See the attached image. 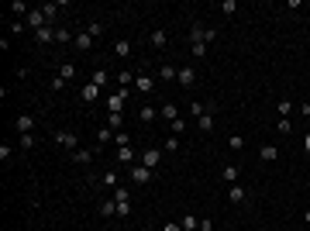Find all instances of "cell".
Here are the masks:
<instances>
[{
  "mask_svg": "<svg viewBox=\"0 0 310 231\" xmlns=\"http://www.w3.org/2000/svg\"><path fill=\"white\" fill-rule=\"evenodd\" d=\"M128 179H131L135 186H148V183L155 179V169H148V166H141V162H138V166H131V169H128Z\"/></svg>",
  "mask_w": 310,
  "mask_h": 231,
  "instance_id": "cell-1",
  "label": "cell"
},
{
  "mask_svg": "<svg viewBox=\"0 0 310 231\" xmlns=\"http://www.w3.org/2000/svg\"><path fill=\"white\" fill-rule=\"evenodd\" d=\"M128 97H131V90H118V93H110V97H107V110H110V114H124Z\"/></svg>",
  "mask_w": 310,
  "mask_h": 231,
  "instance_id": "cell-2",
  "label": "cell"
},
{
  "mask_svg": "<svg viewBox=\"0 0 310 231\" xmlns=\"http://www.w3.org/2000/svg\"><path fill=\"white\" fill-rule=\"evenodd\" d=\"M176 80H179V87H183V90H193V87H197V69H193V66H179Z\"/></svg>",
  "mask_w": 310,
  "mask_h": 231,
  "instance_id": "cell-3",
  "label": "cell"
},
{
  "mask_svg": "<svg viewBox=\"0 0 310 231\" xmlns=\"http://www.w3.org/2000/svg\"><path fill=\"white\" fill-rule=\"evenodd\" d=\"M138 162H141V166H148V169H159V162H162V148H145Z\"/></svg>",
  "mask_w": 310,
  "mask_h": 231,
  "instance_id": "cell-4",
  "label": "cell"
},
{
  "mask_svg": "<svg viewBox=\"0 0 310 231\" xmlns=\"http://www.w3.org/2000/svg\"><path fill=\"white\" fill-rule=\"evenodd\" d=\"M55 142H59L62 148H69V152L80 148V135H76V131H55Z\"/></svg>",
  "mask_w": 310,
  "mask_h": 231,
  "instance_id": "cell-5",
  "label": "cell"
},
{
  "mask_svg": "<svg viewBox=\"0 0 310 231\" xmlns=\"http://www.w3.org/2000/svg\"><path fill=\"white\" fill-rule=\"evenodd\" d=\"M24 24H28V28H31V31H42V28H45V24H49V18H45V14H42V7H34V11H31V14H28V18H24Z\"/></svg>",
  "mask_w": 310,
  "mask_h": 231,
  "instance_id": "cell-6",
  "label": "cell"
},
{
  "mask_svg": "<svg viewBox=\"0 0 310 231\" xmlns=\"http://www.w3.org/2000/svg\"><path fill=\"white\" fill-rule=\"evenodd\" d=\"M148 45H152V49H166V45H169V31H166V28H155V31L148 35Z\"/></svg>",
  "mask_w": 310,
  "mask_h": 231,
  "instance_id": "cell-7",
  "label": "cell"
},
{
  "mask_svg": "<svg viewBox=\"0 0 310 231\" xmlns=\"http://www.w3.org/2000/svg\"><path fill=\"white\" fill-rule=\"evenodd\" d=\"M93 159H97V152H90V148H76L72 152V162L76 166H93Z\"/></svg>",
  "mask_w": 310,
  "mask_h": 231,
  "instance_id": "cell-8",
  "label": "cell"
},
{
  "mask_svg": "<svg viewBox=\"0 0 310 231\" xmlns=\"http://www.w3.org/2000/svg\"><path fill=\"white\" fill-rule=\"evenodd\" d=\"M135 90H138V93H152V90H155V80H152L148 72H138V76H135Z\"/></svg>",
  "mask_w": 310,
  "mask_h": 231,
  "instance_id": "cell-9",
  "label": "cell"
},
{
  "mask_svg": "<svg viewBox=\"0 0 310 231\" xmlns=\"http://www.w3.org/2000/svg\"><path fill=\"white\" fill-rule=\"evenodd\" d=\"M14 128H17V135H31L34 118H31V114H17V118H14Z\"/></svg>",
  "mask_w": 310,
  "mask_h": 231,
  "instance_id": "cell-10",
  "label": "cell"
},
{
  "mask_svg": "<svg viewBox=\"0 0 310 231\" xmlns=\"http://www.w3.org/2000/svg\"><path fill=\"white\" fill-rule=\"evenodd\" d=\"M55 28H59V24H45L42 31H34V42H38V45H49V42H55Z\"/></svg>",
  "mask_w": 310,
  "mask_h": 231,
  "instance_id": "cell-11",
  "label": "cell"
},
{
  "mask_svg": "<svg viewBox=\"0 0 310 231\" xmlns=\"http://www.w3.org/2000/svg\"><path fill=\"white\" fill-rule=\"evenodd\" d=\"M131 52H135V45L128 42V38H118V42H114V55L118 59H131Z\"/></svg>",
  "mask_w": 310,
  "mask_h": 231,
  "instance_id": "cell-12",
  "label": "cell"
},
{
  "mask_svg": "<svg viewBox=\"0 0 310 231\" xmlns=\"http://www.w3.org/2000/svg\"><path fill=\"white\" fill-rule=\"evenodd\" d=\"M97 97H100V87H97V83H83V87H80V100H83V104H93Z\"/></svg>",
  "mask_w": 310,
  "mask_h": 231,
  "instance_id": "cell-13",
  "label": "cell"
},
{
  "mask_svg": "<svg viewBox=\"0 0 310 231\" xmlns=\"http://www.w3.org/2000/svg\"><path fill=\"white\" fill-rule=\"evenodd\" d=\"M227 200H231V204H245V200H248V190L238 186V183H235V186H227Z\"/></svg>",
  "mask_w": 310,
  "mask_h": 231,
  "instance_id": "cell-14",
  "label": "cell"
},
{
  "mask_svg": "<svg viewBox=\"0 0 310 231\" xmlns=\"http://www.w3.org/2000/svg\"><path fill=\"white\" fill-rule=\"evenodd\" d=\"M159 118H162V121H169V124H172V121H179V107H176V104H162V107H159Z\"/></svg>",
  "mask_w": 310,
  "mask_h": 231,
  "instance_id": "cell-15",
  "label": "cell"
},
{
  "mask_svg": "<svg viewBox=\"0 0 310 231\" xmlns=\"http://www.w3.org/2000/svg\"><path fill=\"white\" fill-rule=\"evenodd\" d=\"M7 14H14V18H28L31 7L24 4V0H11V4H7Z\"/></svg>",
  "mask_w": 310,
  "mask_h": 231,
  "instance_id": "cell-16",
  "label": "cell"
},
{
  "mask_svg": "<svg viewBox=\"0 0 310 231\" xmlns=\"http://www.w3.org/2000/svg\"><path fill=\"white\" fill-rule=\"evenodd\" d=\"M118 179H121V176H118V169H107V173L100 176V186H107V190H118V186H121Z\"/></svg>",
  "mask_w": 310,
  "mask_h": 231,
  "instance_id": "cell-17",
  "label": "cell"
},
{
  "mask_svg": "<svg viewBox=\"0 0 310 231\" xmlns=\"http://www.w3.org/2000/svg\"><path fill=\"white\" fill-rule=\"evenodd\" d=\"M179 228H183V231H200V217H197V214H183V217H179Z\"/></svg>",
  "mask_w": 310,
  "mask_h": 231,
  "instance_id": "cell-18",
  "label": "cell"
},
{
  "mask_svg": "<svg viewBox=\"0 0 310 231\" xmlns=\"http://www.w3.org/2000/svg\"><path fill=\"white\" fill-rule=\"evenodd\" d=\"M258 159H262V162H276V159H279V148H276V145H262V148H258Z\"/></svg>",
  "mask_w": 310,
  "mask_h": 231,
  "instance_id": "cell-19",
  "label": "cell"
},
{
  "mask_svg": "<svg viewBox=\"0 0 310 231\" xmlns=\"http://www.w3.org/2000/svg\"><path fill=\"white\" fill-rule=\"evenodd\" d=\"M97 214H100V217H114V214H118V200H114V197H110V200H100Z\"/></svg>",
  "mask_w": 310,
  "mask_h": 231,
  "instance_id": "cell-20",
  "label": "cell"
},
{
  "mask_svg": "<svg viewBox=\"0 0 310 231\" xmlns=\"http://www.w3.org/2000/svg\"><path fill=\"white\" fill-rule=\"evenodd\" d=\"M72 45H76V52H90V49H93V38H90L86 31H80V35H76V42H72Z\"/></svg>",
  "mask_w": 310,
  "mask_h": 231,
  "instance_id": "cell-21",
  "label": "cell"
},
{
  "mask_svg": "<svg viewBox=\"0 0 310 231\" xmlns=\"http://www.w3.org/2000/svg\"><path fill=\"white\" fill-rule=\"evenodd\" d=\"M55 42H59V45H69V42H76V35H72L66 24H59V28H55Z\"/></svg>",
  "mask_w": 310,
  "mask_h": 231,
  "instance_id": "cell-22",
  "label": "cell"
},
{
  "mask_svg": "<svg viewBox=\"0 0 310 231\" xmlns=\"http://www.w3.org/2000/svg\"><path fill=\"white\" fill-rule=\"evenodd\" d=\"M221 176H224V183H227V186H235V183H238V176H241V169H238V166H224V169H221Z\"/></svg>",
  "mask_w": 310,
  "mask_h": 231,
  "instance_id": "cell-23",
  "label": "cell"
},
{
  "mask_svg": "<svg viewBox=\"0 0 310 231\" xmlns=\"http://www.w3.org/2000/svg\"><path fill=\"white\" fill-rule=\"evenodd\" d=\"M118 159H121L128 169H131V166H138V162H135L138 156H135V148H131V145H128V148H118Z\"/></svg>",
  "mask_w": 310,
  "mask_h": 231,
  "instance_id": "cell-24",
  "label": "cell"
},
{
  "mask_svg": "<svg viewBox=\"0 0 310 231\" xmlns=\"http://www.w3.org/2000/svg\"><path fill=\"white\" fill-rule=\"evenodd\" d=\"M176 72H179L176 66H159V83H172V80H176Z\"/></svg>",
  "mask_w": 310,
  "mask_h": 231,
  "instance_id": "cell-25",
  "label": "cell"
},
{
  "mask_svg": "<svg viewBox=\"0 0 310 231\" xmlns=\"http://www.w3.org/2000/svg\"><path fill=\"white\" fill-rule=\"evenodd\" d=\"M107 128L110 131H124V114H107Z\"/></svg>",
  "mask_w": 310,
  "mask_h": 231,
  "instance_id": "cell-26",
  "label": "cell"
},
{
  "mask_svg": "<svg viewBox=\"0 0 310 231\" xmlns=\"http://www.w3.org/2000/svg\"><path fill=\"white\" fill-rule=\"evenodd\" d=\"M138 118H141L145 124H148V121H155V118H159V107H152V104H145V107L138 110Z\"/></svg>",
  "mask_w": 310,
  "mask_h": 231,
  "instance_id": "cell-27",
  "label": "cell"
},
{
  "mask_svg": "<svg viewBox=\"0 0 310 231\" xmlns=\"http://www.w3.org/2000/svg\"><path fill=\"white\" fill-rule=\"evenodd\" d=\"M189 114H193V118H204V114H214V110H210V104L193 100V104H189Z\"/></svg>",
  "mask_w": 310,
  "mask_h": 231,
  "instance_id": "cell-28",
  "label": "cell"
},
{
  "mask_svg": "<svg viewBox=\"0 0 310 231\" xmlns=\"http://www.w3.org/2000/svg\"><path fill=\"white\" fill-rule=\"evenodd\" d=\"M107 80H110L107 69H93V76H90V83H97V87H107Z\"/></svg>",
  "mask_w": 310,
  "mask_h": 231,
  "instance_id": "cell-29",
  "label": "cell"
},
{
  "mask_svg": "<svg viewBox=\"0 0 310 231\" xmlns=\"http://www.w3.org/2000/svg\"><path fill=\"white\" fill-rule=\"evenodd\" d=\"M118 80H121V90H131V87H135V72H131V69H121Z\"/></svg>",
  "mask_w": 310,
  "mask_h": 231,
  "instance_id": "cell-30",
  "label": "cell"
},
{
  "mask_svg": "<svg viewBox=\"0 0 310 231\" xmlns=\"http://www.w3.org/2000/svg\"><path fill=\"white\" fill-rule=\"evenodd\" d=\"M59 76H62V80L69 83L72 76H76V62H62V66H59Z\"/></svg>",
  "mask_w": 310,
  "mask_h": 231,
  "instance_id": "cell-31",
  "label": "cell"
},
{
  "mask_svg": "<svg viewBox=\"0 0 310 231\" xmlns=\"http://www.w3.org/2000/svg\"><path fill=\"white\" fill-rule=\"evenodd\" d=\"M114 145H118V148H128V145H131V135H128V131H114Z\"/></svg>",
  "mask_w": 310,
  "mask_h": 231,
  "instance_id": "cell-32",
  "label": "cell"
},
{
  "mask_svg": "<svg viewBox=\"0 0 310 231\" xmlns=\"http://www.w3.org/2000/svg\"><path fill=\"white\" fill-rule=\"evenodd\" d=\"M221 11H224L227 18H235V14H238V0H221Z\"/></svg>",
  "mask_w": 310,
  "mask_h": 231,
  "instance_id": "cell-33",
  "label": "cell"
},
{
  "mask_svg": "<svg viewBox=\"0 0 310 231\" xmlns=\"http://www.w3.org/2000/svg\"><path fill=\"white\" fill-rule=\"evenodd\" d=\"M276 110H279V118H290V114H293V100H286V97H283V100L276 104Z\"/></svg>",
  "mask_w": 310,
  "mask_h": 231,
  "instance_id": "cell-34",
  "label": "cell"
},
{
  "mask_svg": "<svg viewBox=\"0 0 310 231\" xmlns=\"http://www.w3.org/2000/svg\"><path fill=\"white\" fill-rule=\"evenodd\" d=\"M97 142H100V145H110V142H114V131H110V128L103 124V128L97 131Z\"/></svg>",
  "mask_w": 310,
  "mask_h": 231,
  "instance_id": "cell-35",
  "label": "cell"
},
{
  "mask_svg": "<svg viewBox=\"0 0 310 231\" xmlns=\"http://www.w3.org/2000/svg\"><path fill=\"white\" fill-rule=\"evenodd\" d=\"M200 131H214V114H204V118H197Z\"/></svg>",
  "mask_w": 310,
  "mask_h": 231,
  "instance_id": "cell-36",
  "label": "cell"
},
{
  "mask_svg": "<svg viewBox=\"0 0 310 231\" xmlns=\"http://www.w3.org/2000/svg\"><path fill=\"white\" fill-rule=\"evenodd\" d=\"M114 200H118V204L131 200V190H128V186H118V190H114Z\"/></svg>",
  "mask_w": 310,
  "mask_h": 231,
  "instance_id": "cell-37",
  "label": "cell"
},
{
  "mask_svg": "<svg viewBox=\"0 0 310 231\" xmlns=\"http://www.w3.org/2000/svg\"><path fill=\"white\" fill-rule=\"evenodd\" d=\"M86 35H90V38H100V35H103V24H100V21H90V24H86Z\"/></svg>",
  "mask_w": 310,
  "mask_h": 231,
  "instance_id": "cell-38",
  "label": "cell"
},
{
  "mask_svg": "<svg viewBox=\"0 0 310 231\" xmlns=\"http://www.w3.org/2000/svg\"><path fill=\"white\" fill-rule=\"evenodd\" d=\"M276 131H279V135H290V131H293V121H290V118H279V121H276Z\"/></svg>",
  "mask_w": 310,
  "mask_h": 231,
  "instance_id": "cell-39",
  "label": "cell"
},
{
  "mask_svg": "<svg viewBox=\"0 0 310 231\" xmlns=\"http://www.w3.org/2000/svg\"><path fill=\"white\" fill-rule=\"evenodd\" d=\"M189 52L197 55V59H207V45H204V42H193V45H189Z\"/></svg>",
  "mask_w": 310,
  "mask_h": 231,
  "instance_id": "cell-40",
  "label": "cell"
},
{
  "mask_svg": "<svg viewBox=\"0 0 310 231\" xmlns=\"http://www.w3.org/2000/svg\"><path fill=\"white\" fill-rule=\"evenodd\" d=\"M17 142H21V148H34V135H17Z\"/></svg>",
  "mask_w": 310,
  "mask_h": 231,
  "instance_id": "cell-41",
  "label": "cell"
},
{
  "mask_svg": "<svg viewBox=\"0 0 310 231\" xmlns=\"http://www.w3.org/2000/svg\"><path fill=\"white\" fill-rule=\"evenodd\" d=\"M162 148H166V152H176V148H179V138H176V135H169V138H166V145H162Z\"/></svg>",
  "mask_w": 310,
  "mask_h": 231,
  "instance_id": "cell-42",
  "label": "cell"
},
{
  "mask_svg": "<svg viewBox=\"0 0 310 231\" xmlns=\"http://www.w3.org/2000/svg\"><path fill=\"white\" fill-rule=\"evenodd\" d=\"M118 217H131V200H124V204H118Z\"/></svg>",
  "mask_w": 310,
  "mask_h": 231,
  "instance_id": "cell-43",
  "label": "cell"
},
{
  "mask_svg": "<svg viewBox=\"0 0 310 231\" xmlns=\"http://www.w3.org/2000/svg\"><path fill=\"white\" fill-rule=\"evenodd\" d=\"M227 145H231V148H245V138H241V135H231Z\"/></svg>",
  "mask_w": 310,
  "mask_h": 231,
  "instance_id": "cell-44",
  "label": "cell"
},
{
  "mask_svg": "<svg viewBox=\"0 0 310 231\" xmlns=\"http://www.w3.org/2000/svg\"><path fill=\"white\" fill-rule=\"evenodd\" d=\"M0 162H11V145H7V142L0 145Z\"/></svg>",
  "mask_w": 310,
  "mask_h": 231,
  "instance_id": "cell-45",
  "label": "cell"
},
{
  "mask_svg": "<svg viewBox=\"0 0 310 231\" xmlns=\"http://www.w3.org/2000/svg\"><path fill=\"white\" fill-rule=\"evenodd\" d=\"M183 131H186V121H172V135H176V138H179V135H183Z\"/></svg>",
  "mask_w": 310,
  "mask_h": 231,
  "instance_id": "cell-46",
  "label": "cell"
},
{
  "mask_svg": "<svg viewBox=\"0 0 310 231\" xmlns=\"http://www.w3.org/2000/svg\"><path fill=\"white\" fill-rule=\"evenodd\" d=\"M49 87H52V90H66V80H62V76H55V80H52Z\"/></svg>",
  "mask_w": 310,
  "mask_h": 231,
  "instance_id": "cell-47",
  "label": "cell"
},
{
  "mask_svg": "<svg viewBox=\"0 0 310 231\" xmlns=\"http://www.w3.org/2000/svg\"><path fill=\"white\" fill-rule=\"evenodd\" d=\"M200 231H214V221L210 217H200Z\"/></svg>",
  "mask_w": 310,
  "mask_h": 231,
  "instance_id": "cell-48",
  "label": "cell"
},
{
  "mask_svg": "<svg viewBox=\"0 0 310 231\" xmlns=\"http://www.w3.org/2000/svg\"><path fill=\"white\" fill-rule=\"evenodd\" d=\"M303 152H307V156H310V131L303 135Z\"/></svg>",
  "mask_w": 310,
  "mask_h": 231,
  "instance_id": "cell-49",
  "label": "cell"
},
{
  "mask_svg": "<svg viewBox=\"0 0 310 231\" xmlns=\"http://www.w3.org/2000/svg\"><path fill=\"white\" fill-rule=\"evenodd\" d=\"M303 221H307V224H310V211H307V214H303Z\"/></svg>",
  "mask_w": 310,
  "mask_h": 231,
  "instance_id": "cell-50",
  "label": "cell"
}]
</instances>
